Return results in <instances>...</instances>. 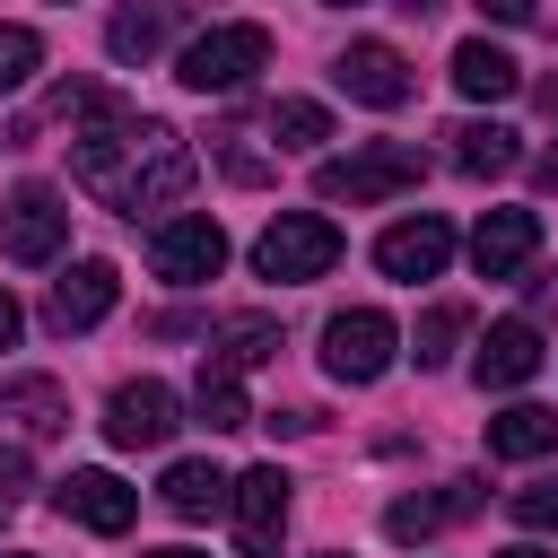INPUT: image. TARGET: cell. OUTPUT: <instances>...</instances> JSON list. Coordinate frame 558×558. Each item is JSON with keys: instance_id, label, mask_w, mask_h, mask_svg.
<instances>
[{"instance_id": "1", "label": "cell", "mask_w": 558, "mask_h": 558, "mask_svg": "<svg viewBox=\"0 0 558 558\" xmlns=\"http://www.w3.org/2000/svg\"><path fill=\"white\" fill-rule=\"evenodd\" d=\"M70 174L96 192V201H113L122 218H140V209H166V201H183L192 192V148L166 131V122H140V113H122L113 96L87 113V131H70Z\"/></svg>"}, {"instance_id": "2", "label": "cell", "mask_w": 558, "mask_h": 558, "mask_svg": "<svg viewBox=\"0 0 558 558\" xmlns=\"http://www.w3.org/2000/svg\"><path fill=\"white\" fill-rule=\"evenodd\" d=\"M427 174V157L410 148V140H375V148H357V157H323L314 166V192L323 201H349V209H366V201H392V192H410Z\"/></svg>"}, {"instance_id": "3", "label": "cell", "mask_w": 558, "mask_h": 558, "mask_svg": "<svg viewBox=\"0 0 558 558\" xmlns=\"http://www.w3.org/2000/svg\"><path fill=\"white\" fill-rule=\"evenodd\" d=\"M262 61H270V26H209V35H192V44H183L174 78H183L192 96H235Z\"/></svg>"}, {"instance_id": "4", "label": "cell", "mask_w": 558, "mask_h": 558, "mask_svg": "<svg viewBox=\"0 0 558 558\" xmlns=\"http://www.w3.org/2000/svg\"><path fill=\"white\" fill-rule=\"evenodd\" d=\"M331 262H340V227L314 218V209H288V218H270L253 235V270L262 279H323Z\"/></svg>"}, {"instance_id": "5", "label": "cell", "mask_w": 558, "mask_h": 558, "mask_svg": "<svg viewBox=\"0 0 558 558\" xmlns=\"http://www.w3.org/2000/svg\"><path fill=\"white\" fill-rule=\"evenodd\" d=\"M392 357H401V331H392V314H375V305H349V314H331V323H323V366H331L340 384H375Z\"/></svg>"}, {"instance_id": "6", "label": "cell", "mask_w": 558, "mask_h": 558, "mask_svg": "<svg viewBox=\"0 0 558 558\" xmlns=\"http://www.w3.org/2000/svg\"><path fill=\"white\" fill-rule=\"evenodd\" d=\"M148 270H157V279H174V288L218 279V270H227V227H218V218H201V209L166 218V227L148 235Z\"/></svg>"}, {"instance_id": "7", "label": "cell", "mask_w": 558, "mask_h": 558, "mask_svg": "<svg viewBox=\"0 0 558 558\" xmlns=\"http://www.w3.org/2000/svg\"><path fill=\"white\" fill-rule=\"evenodd\" d=\"M61 244H70V201H61L52 183L9 192V209H0V253H9V262H52Z\"/></svg>"}, {"instance_id": "8", "label": "cell", "mask_w": 558, "mask_h": 558, "mask_svg": "<svg viewBox=\"0 0 558 558\" xmlns=\"http://www.w3.org/2000/svg\"><path fill=\"white\" fill-rule=\"evenodd\" d=\"M331 87H340V96H357V105H375V113H392V105H410V87H418V78H410V61H401L392 44H375V35H366V44H349V52L331 61Z\"/></svg>"}, {"instance_id": "9", "label": "cell", "mask_w": 558, "mask_h": 558, "mask_svg": "<svg viewBox=\"0 0 558 558\" xmlns=\"http://www.w3.org/2000/svg\"><path fill=\"white\" fill-rule=\"evenodd\" d=\"M445 262H453V227H445V218H401V227H384V235H375V270H384V279H401V288L436 279Z\"/></svg>"}, {"instance_id": "10", "label": "cell", "mask_w": 558, "mask_h": 558, "mask_svg": "<svg viewBox=\"0 0 558 558\" xmlns=\"http://www.w3.org/2000/svg\"><path fill=\"white\" fill-rule=\"evenodd\" d=\"M113 296H122V270L113 262H78V270H61L52 279V305H44V323L70 340V331H96L105 314H113Z\"/></svg>"}, {"instance_id": "11", "label": "cell", "mask_w": 558, "mask_h": 558, "mask_svg": "<svg viewBox=\"0 0 558 558\" xmlns=\"http://www.w3.org/2000/svg\"><path fill=\"white\" fill-rule=\"evenodd\" d=\"M52 506H61L70 523H87V532H131L140 488H122L113 471H61V480H52Z\"/></svg>"}, {"instance_id": "12", "label": "cell", "mask_w": 558, "mask_h": 558, "mask_svg": "<svg viewBox=\"0 0 558 558\" xmlns=\"http://www.w3.org/2000/svg\"><path fill=\"white\" fill-rule=\"evenodd\" d=\"M227 506H235L244 549H253V558H270V541H279V523H288V471H279V462H253V471L227 488Z\"/></svg>"}, {"instance_id": "13", "label": "cell", "mask_w": 558, "mask_h": 558, "mask_svg": "<svg viewBox=\"0 0 558 558\" xmlns=\"http://www.w3.org/2000/svg\"><path fill=\"white\" fill-rule=\"evenodd\" d=\"M532 253H541V218H532V209H488V218L471 227V270H480V279H514Z\"/></svg>"}, {"instance_id": "14", "label": "cell", "mask_w": 558, "mask_h": 558, "mask_svg": "<svg viewBox=\"0 0 558 558\" xmlns=\"http://www.w3.org/2000/svg\"><path fill=\"white\" fill-rule=\"evenodd\" d=\"M541 331L532 323H488V340H480V357H471V375H480V392H514V384H532L541 375Z\"/></svg>"}, {"instance_id": "15", "label": "cell", "mask_w": 558, "mask_h": 558, "mask_svg": "<svg viewBox=\"0 0 558 558\" xmlns=\"http://www.w3.org/2000/svg\"><path fill=\"white\" fill-rule=\"evenodd\" d=\"M105 436H113L122 453L166 445V436H174V392H166V384H122V392L105 401Z\"/></svg>"}, {"instance_id": "16", "label": "cell", "mask_w": 558, "mask_h": 558, "mask_svg": "<svg viewBox=\"0 0 558 558\" xmlns=\"http://www.w3.org/2000/svg\"><path fill=\"white\" fill-rule=\"evenodd\" d=\"M192 17V0H122L113 26H105V52L113 61H157V44Z\"/></svg>"}, {"instance_id": "17", "label": "cell", "mask_w": 558, "mask_h": 558, "mask_svg": "<svg viewBox=\"0 0 558 558\" xmlns=\"http://www.w3.org/2000/svg\"><path fill=\"white\" fill-rule=\"evenodd\" d=\"M227 488H235V480H227L218 462H201V453H192V462H166V480H157L166 514H183V523H209V514L227 506Z\"/></svg>"}, {"instance_id": "18", "label": "cell", "mask_w": 558, "mask_h": 558, "mask_svg": "<svg viewBox=\"0 0 558 558\" xmlns=\"http://www.w3.org/2000/svg\"><path fill=\"white\" fill-rule=\"evenodd\" d=\"M445 140H453V166H462L471 183H497V174H514V166H523V148H514V131H506V122H453Z\"/></svg>"}, {"instance_id": "19", "label": "cell", "mask_w": 558, "mask_h": 558, "mask_svg": "<svg viewBox=\"0 0 558 558\" xmlns=\"http://www.w3.org/2000/svg\"><path fill=\"white\" fill-rule=\"evenodd\" d=\"M488 453H497V462L558 453V410H541V401H514V410H497V418H488Z\"/></svg>"}, {"instance_id": "20", "label": "cell", "mask_w": 558, "mask_h": 558, "mask_svg": "<svg viewBox=\"0 0 558 558\" xmlns=\"http://www.w3.org/2000/svg\"><path fill=\"white\" fill-rule=\"evenodd\" d=\"M453 87H462L471 105H506V96L523 87V70H514V52H497V44L480 35V44H462V52H453Z\"/></svg>"}, {"instance_id": "21", "label": "cell", "mask_w": 558, "mask_h": 558, "mask_svg": "<svg viewBox=\"0 0 558 558\" xmlns=\"http://www.w3.org/2000/svg\"><path fill=\"white\" fill-rule=\"evenodd\" d=\"M471 506H480V480H445V497H401V506L384 514V532H392V541H427L436 523H462Z\"/></svg>"}, {"instance_id": "22", "label": "cell", "mask_w": 558, "mask_h": 558, "mask_svg": "<svg viewBox=\"0 0 558 558\" xmlns=\"http://www.w3.org/2000/svg\"><path fill=\"white\" fill-rule=\"evenodd\" d=\"M0 410H9L26 436H61V427H70V401H61L52 375H17V384H0Z\"/></svg>"}, {"instance_id": "23", "label": "cell", "mask_w": 558, "mask_h": 558, "mask_svg": "<svg viewBox=\"0 0 558 558\" xmlns=\"http://www.w3.org/2000/svg\"><path fill=\"white\" fill-rule=\"evenodd\" d=\"M192 410H201V427H209V436H235V427L253 418V410H244V384H235V366H218V357L201 366V384H192Z\"/></svg>"}, {"instance_id": "24", "label": "cell", "mask_w": 558, "mask_h": 558, "mask_svg": "<svg viewBox=\"0 0 558 558\" xmlns=\"http://www.w3.org/2000/svg\"><path fill=\"white\" fill-rule=\"evenodd\" d=\"M270 357H279V323L270 314H227L218 323V366L244 375V366H270Z\"/></svg>"}, {"instance_id": "25", "label": "cell", "mask_w": 558, "mask_h": 558, "mask_svg": "<svg viewBox=\"0 0 558 558\" xmlns=\"http://www.w3.org/2000/svg\"><path fill=\"white\" fill-rule=\"evenodd\" d=\"M270 140H279V148H323V140H331V113H323L314 96H279V105H270Z\"/></svg>"}, {"instance_id": "26", "label": "cell", "mask_w": 558, "mask_h": 558, "mask_svg": "<svg viewBox=\"0 0 558 558\" xmlns=\"http://www.w3.org/2000/svg\"><path fill=\"white\" fill-rule=\"evenodd\" d=\"M462 331H471V314H462V305H427V314H418V340H410V349H418V366H445Z\"/></svg>"}, {"instance_id": "27", "label": "cell", "mask_w": 558, "mask_h": 558, "mask_svg": "<svg viewBox=\"0 0 558 558\" xmlns=\"http://www.w3.org/2000/svg\"><path fill=\"white\" fill-rule=\"evenodd\" d=\"M35 70H44V35H35V26H0V96L26 87Z\"/></svg>"}, {"instance_id": "28", "label": "cell", "mask_w": 558, "mask_h": 558, "mask_svg": "<svg viewBox=\"0 0 558 558\" xmlns=\"http://www.w3.org/2000/svg\"><path fill=\"white\" fill-rule=\"evenodd\" d=\"M514 523H523V532H549V523H558V480L514 488Z\"/></svg>"}, {"instance_id": "29", "label": "cell", "mask_w": 558, "mask_h": 558, "mask_svg": "<svg viewBox=\"0 0 558 558\" xmlns=\"http://www.w3.org/2000/svg\"><path fill=\"white\" fill-rule=\"evenodd\" d=\"M26 480H35L26 445H0V506H17V497H26Z\"/></svg>"}, {"instance_id": "30", "label": "cell", "mask_w": 558, "mask_h": 558, "mask_svg": "<svg viewBox=\"0 0 558 558\" xmlns=\"http://www.w3.org/2000/svg\"><path fill=\"white\" fill-rule=\"evenodd\" d=\"M480 17H497V26H532V0H471Z\"/></svg>"}, {"instance_id": "31", "label": "cell", "mask_w": 558, "mask_h": 558, "mask_svg": "<svg viewBox=\"0 0 558 558\" xmlns=\"http://www.w3.org/2000/svg\"><path fill=\"white\" fill-rule=\"evenodd\" d=\"M17 323H26V314H17V296H9V288H0V349H9V340H17Z\"/></svg>"}, {"instance_id": "32", "label": "cell", "mask_w": 558, "mask_h": 558, "mask_svg": "<svg viewBox=\"0 0 558 558\" xmlns=\"http://www.w3.org/2000/svg\"><path fill=\"white\" fill-rule=\"evenodd\" d=\"M401 9H410V17H427V9H445V0H401Z\"/></svg>"}, {"instance_id": "33", "label": "cell", "mask_w": 558, "mask_h": 558, "mask_svg": "<svg viewBox=\"0 0 558 558\" xmlns=\"http://www.w3.org/2000/svg\"><path fill=\"white\" fill-rule=\"evenodd\" d=\"M140 558H201V549H140Z\"/></svg>"}, {"instance_id": "34", "label": "cell", "mask_w": 558, "mask_h": 558, "mask_svg": "<svg viewBox=\"0 0 558 558\" xmlns=\"http://www.w3.org/2000/svg\"><path fill=\"white\" fill-rule=\"evenodd\" d=\"M497 558H549V549H497Z\"/></svg>"}, {"instance_id": "35", "label": "cell", "mask_w": 558, "mask_h": 558, "mask_svg": "<svg viewBox=\"0 0 558 558\" xmlns=\"http://www.w3.org/2000/svg\"><path fill=\"white\" fill-rule=\"evenodd\" d=\"M323 9H357V0H323Z\"/></svg>"}]
</instances>
